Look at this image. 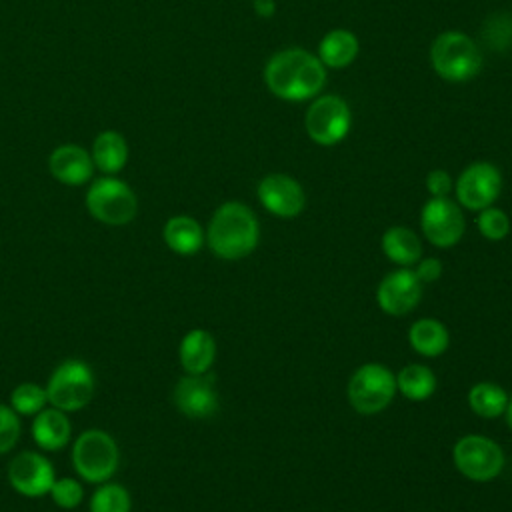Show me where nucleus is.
I'll use <instances>...</instances> for the list:
<instances>
[{"label":"nucleus","instance_id":"f257e3e1","mask_svg":"<svg viewBox=\"0 0 512 512\" xmlns=\"http://www.w3.org/2000/svg\"><path fill=\"white\" fill-rule=\"evenodd\" d=\"M264 84L280 100L304 102L322 92L326 66L306 48H284L266 62Z\"/></svg>","mask_w":512,"mask_h":512},{"label":"nucleus","instance_id":"f03ea898","mask_svg":"<svg viewBox=\"0 0 512 512\" xmlns=\"http://www.w3.org/2000/svg\"><path fill=\"white\" fill-rule=\"evenodd\" d=\"M260 242V222L250 206L238 200L222 202L210 216L206 244L220 260H242Z\"/></svg>","mask_w":512,"mask_h":512},{"label":"nucleus","instance_id":"7ed1b4c3","mask_svg":"<svg viewBox=\"0 0 512 512\" xmlns=\"http://www.w3.org/2000/svg\"><path fill=\"white\" fill-rule=\"evenodd\" d=\"M430 64L446 82H468L482 68V50L466 32L446 30L430 46Z\"/></svg>","mask_w":512,"mask_h":512},{"label":"nucleus","instance_id":"20e7f679","mask_svg":"<svg viewBox=\"0 0 512 512\" xmlns=\"http://www.w3.org/2000/svg\"><path fill=\"white\" fill-rule=\"evenodd\" d=\"M120 466V448L112 434L100 428L80 432L72 444V468L88 484L112 480Z\"/></svg>","mask_w":512,"mask_h":512},{"label":"nucleus","instance_id":"39448f33","mask_svg":"<svg viewBox=\"0 0 512 512\" xmlns=\"http://www.w3.org/2000/svg\"><path fill=\"white\" fill-rule=\"evenodd\" d=\"M44 388L48 394V404L70 414L86 408L92 402L96 380L92 368L84 360L70 358L52 370Z\"/></svg>","mask_w":512,"mask_h":512},{"label":"nucleus","instance_id":"423d86ee","mask_svg":"<svg viewBox=\"0 0 512 512\" xmlns=\"http://www.w3.org/2000/svg\"><path fill=\"white\" fill-rule=\"evenodd\" d=\"M396 392V374L380 362H366L358 366L352 372L346 388L350 406L364 416L386 410Z\"/></svg>","mask_w":512,"mask_h":512},{"label":"nucleus","instance_id":"0eeeda50","mask_svg":"<svg viewBox=\"0 0 512 512\" xmlns=\"http://www.w3.org/2000/svg\"><path fill=\"white\" fill-rule=\"evenodd\" d=\"M86 208L94 220L106 226H124L136 218L138 198L124 180L116 176H100L90 180Z\"/></svg>","mask_w":512,"mask_h":512},{"label":"nucleus","instance_id":"6e6552de","mask_svg":"<svg viewBox=\"0 0 512 512\" xmlns=\"http://www.w3.org/2000/svg\"><path fill=\"white\" fill-rule=\"evenodd\" d=\"M456 470L472 482H490L500 476L506 464L502 446L484 434H466L452 446Z\"/></svg>","mask_w":512,"mask_h":512},{"label":"nucleus","instance_id":"1a4fd4ad","mask_svg":"<svg viewBox=\"0 0 512 512\" xmlns=\"http://www.w3.org/2000/svg\"><path fill=\"white\" fill-rule=\"evenodd\" d=\"M352 126V112L344 98L338 94L316 96L304 116V128L312 142L318 146L340 144Z\"/></svg>","mask_w":512,"mask_h":512},{"label":"nucleus","instance_id":"9d476101","mask_svg":"<svg viewBox=\"0 0 512 512\" xmlns=\"http://www.w3.org/2000/svg\"><path fill=\"white\" fill-rule=\"evenodd\" d=\"M420 230L436 248L456 246L466 230L462 206L450 196L430 198L420 210Z\"/></svg>","mask_w":512,"mask_h":512},{"label":"nucleus","instance_id":"9b49d317","mask_svg":"<svg viewBox=\"0 0 512 512\" xmlns=\"http://www.w3.org/2000/svg\"><path fill=\"white\" fill-rule=\"evenodd\" d=\"M456 202L472 212L492 206L502 192L500 170L486 160L468 164L454 182Z\"/></svg>","mask_w":512,"mask_h":512},{"label":"nucleus","instance_id":"f8f14e48","mask_svg":"<svg viewBox=\"0 0 512 512\" xmlns=\"http://www.w3.org/2000/svg\"><path fill=\"white\" fill-rule=\"evenodd\" d=\"M54 480V464L40 452L24 450L16 454L8 464V482L20 496L42 498L50 494Z\"/></svg>","mask_w":512,"mask_h":512},{"label":"nucleus","instance_id":"ddd939ff","mask_svg":"<svg viewBox=\"0 0 512 512\" xmlns=\"http://www.w3.org/2000/svg\"><path fill=\"white\" fill-rule=\"evenodd\" d=\"M258 202L276 218H296L306 206V192L302 184L290 174L272 172L266 174L256 188Z\"/></svg>","mask_w":512,"mask_h":512},{"label":"nucleus","instance_id":"4468645a","mask_svg":"<svg viewBox=\"0 0 512 512\" xmlns=\"http://www.w3.org/2000/svg\"><path fill=\"white\" fill-rule=\"evenodd\" d=\"M424 284L418 280L412 268L390 270L376 286V302L388 316H406L422 298Z\"/></svg>","mask_w":512,"mask_h":512},{"label":"nucleus","instance_id":"2eb2a0df","mask_svg":"<svg viewBox=\"0 0 512 512\" xmlns=\"http://www.w3.org/2000/svg\"><path fill=\"white\" fill-rule=\"evenodd\" d=\"M172 400L176 410L192 420L210 418L220 406L214 378L208 374L182 376L172 390Z\"/></svg>","mask_w":512,"mask_h":512},{"label":"nucleus","instance_id":"dca6fc26","mask_svg":"<svg viewBox=\"0 0 512 512\" xmlns=\"http://www.w3.org/2000/svg\"><path fill=\"white\" fill-rule=\"evenodd\" d=\"M94 170L90 152L78 144H60L48 156V172L64 186L88 184Z\"/></svg>","mask_w":512,"mask_h":512},{"label":"nucleus","instance_id":"f3484780","mask_svg":"<svg viewBox=\"0 0 512 512\" xmlns=\"http://www.w3.org/2000/svg\"><path fill=\"white\" fill-rule=\"evenodd\" d=\"M178 360L186 374H208L216 360V340L204 328L188 330L178 344Z\"/></svg>","mask_w":512,"mask_h":512},{"label":"nucleus","instance_id":"a211bd4d","mask_svg":"<svg viewBox=\"0 0 512 512\" xmlns=\"http://www.w3.org/2000/svg\"><path fill=\"white\" fill-rule=\"evenodd\" d=\"M72 438V424L66 412L46 406L32 420V440L46 452L62 450Z\"/></svg>","mask_w":512,"mask_h":512},{"label":"nucleus","instance_id":"6ab92c4d","mask_svg":"<svg viewBox=\"0 0 512 512\" xmlns=\"http://www.w3.org/2000/svg\"><path fill=\"white\" fill-rule=\"evenodd\" d=\"M162 238L174 254L194 256L206 244V230L196 218L188 214H176L166 220L162 228Z\"/></svg>","mask_w":512,"mask_h":512},{"label":"nucleus","instance_id":"aec40b11","mask_svg":"<svg viewBox=\"0 0 512 512\" xmlns=\"http://www.w3.org/2000/svg\"><path fill=\"white\" fill-rule=\"evenodd\" d=\"M90 156L96 170H100L104 176H116L126 166L130 148L120 132L102 130L92 142Z\"/></svg>","mask_w":512,"mask_h":512},{"label":"nucleus","instance_id":"412c9836","mask_svg":"<svg viewBox=\"0 0 512 512\" xmlns=\"http://www.w3.org/2000/svg\"><path fill=\"white\" fill-rule=\"evenodd\" d=\"M380 246L384 256L400 268H412L422 258V240L414 230L406 226L386 228Z\"/></svg>","mask_w":512,"mask_h":512},{"label":"nucleus","instance_id":"4be33fe9","mask_svg":"<svg viewBox=\"0 0 512 512\" xmlns=\"http://www.w3.org/2000/svg\"><path fill=\"white\" fill-rule=\"evenodd\" d=\"M360 52V42L354 32L346 28H334L326 32L318 44V58L320 62L332 70H340L350 66Z\"/></svg>","mask_w":512,"mask_h":512},{"label":"nucleus","instance_id":"5701e85b","mask_svg":"<svg viewBox=\"0 0 512 512\" xmlns=\"http://www.w3.org/2000/svg\"><path fill=\"white\" fill-rule=\"evenodd\" d=\"M408 344L416 354L436 358L448 350L450 332L446 324L436 318H418L408 328Z\"/></svg>","mask_w":512,"mask_h":512},{"label":"nucleus","instance_id":"b1692460","mask_svg":"<svg viewBox=\"0 0 512 512\" xmlns=\"http://www.w3.org/2000/svg\"><path fill=\"white\" fill-rule=\"evenodd\" d=\"M438 380L432 368L420 362H412L396 372V390L412 402H424L436 392Z\"/></svg>","mask_w":512,"mask_h":512},{"label":"nucleus","instance_id":"393cba45","mask_svg":"<svg viewBox=\"0 0 512 512\" xmlns=\"http://www.w3.org/2000/svg\"><path fill=\"white\" fill-rule=\"evenodd\" d=\"M466 402L476 416L492 420V418L504 416L506 404H508V392L496 382L482 380L470 386L466 394Z\"/></svg>","mask_w":512,"mask_h":512},{"label":"nucleus","instance_id":"a878e982","mask_svg":"<svg viewBox=\"0 0 512 512\" xmlns=\"http://www.w3.org/2000/svg\"><path fill=\"white\" fill-rule=\"evenodd\" d=\"M90 512H130L132 510V498L128 488H124L118 482H102L92 492L88 502Z\"/></svg>","mask_w":512,"mask_h":512},{"label":"nucleus","instance_id":"bb28decb","mask_svg":"<svg viewBox=\"0 0 512 512\" xmlns=\"http://www.w3.org/2000/svg\"><path fill=\"white\" fill-rule=\"evenodd\" d=\"M8 404L18 416H36L48 406V394L46 388L36 382H22L10 392Z\"/></svg>","mask_w":512,"mask_h":512},{"label":"nucleus","instance_id":"cd10ccee","mask_svg":"<svg viewBox=\"0 0 512 512\" xmlns=\"http://www.w3.org/2000/svg\"><path fill=\"white\" fill-rule=\"evenodd\" d=\"M476 228L482 238H486L490 242H500L510 234V218L504 210H500L492 204L478 212Z\"/></svg>","mask_w":512,"mask_h":512},{"label":"nucleus","instance_id":"c85d7f7f","mask_svg":"<svg viewBox=\"0 0 512 512\" xmlns=\"http://www.w3.org/2000/svg\"><path fill=\"white\" fill-rule=\"evenodd\" d=\"M52 502L62 508V510H74L82 498H84V488L80 484L78 478H72V476H64V478H56L52 488H50V494Z\"/></svg>","mask_w":512,"mask_h":512},{"label":"nucleus","instance_id":"c756f323","mask_svg":"<svg viewBox=\"0 0 512 512\" xmlns=\"http://www.w3.org/2000/svg\"><path fill=\"white\" fill-rule=\"evenodd\" d=\"M20 430V416L10 404H0V454H6L16 446Z\"/></svg>","mask_w":512,"mask_h":512},{"label":"nucleus","instance_id":"7c9ffc66","mask_svg":"<svg viewBox=\"0 0 512 512\" xmlns=\"http://www.w3.org/2000/svg\"><path fill=\"white\" fill-rule=\"evenodd\" d=\"M510 14H496L490 22H486L484 38L490 42L496 50H504L512 44V18Z\"/></svg>","mask_w":512,"mask_h":512},{"label":"nucleus","instance_id":"2f4dec72","mask_svg":"<svg viewBox=\"0 0 512 512\" xmlns=\"http://www.w3.org/2000/svg\"><path fill=\"white\" fill-rule=\"evenodd\" d=\"M424 184H426L430 198H444V196H450V192L454 190V180H452L450 172H446L442 168L430 170Z\"/></svg>","mask_w":512,"mask_h":512},{"label":"nucleus","instance_id":"473e14b6","mask_svg":"<svg viewBox=\"0 0 512 512\" xmlns=\"http://www.w3.org/2000/svg\"><path fill=\"white\" fill-rule=\"evenodd\" d=\"M414 274L422 284H432L442 276V262L434 256H422L414 266Z\"/></svg>","mask_w":512,"mask_h":512},{"label":"nucleus","instance_id":"72a5a7b5","mask_svg":"<svg viewBox=\"0 0 512 512\" xmlns=\"http://www.w3.org/2000/svg\"><path fill=\"white\" fill-rule=\"evenodd\" d=\"M254 10H256L258 16L268 18V16L274 14L276 4H274V0H254Z\"/></svg>","mask_w":512,"mask_h":512},{"label":"nucleus","instance_id":"f704fd0d","mask_svg":"<svg viewBox=\"0 0 512 512\" xmlns=\"http://www.w3.org/2000/svg\"><path fill=\"white\" fill-rule=\"evenodd\" d=\"M504 416H506V422H508V426L512 428V394L508 396V404H506V412H504Z\"/></svg>","mask_w":512,"mask_h":512}]
</instances>
